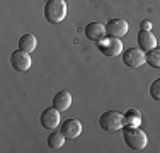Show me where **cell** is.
Wrapping results in <instances>:
<instances>
[{"mask_svg":"<svg viewBox=\"0 0 160 153\" xmlns=\"http://www.w3.org/2000/svg\"><path fill=\"white\" fill-rule=\"evenodd\" d=\"M123 138H124V143L131 150H145L148 145L147 133L142 131L138 126H126V128H123Z\"/></svg>","mask_w":160,"mask_h":153,"instance_id":"obj_1","label":"cell"},{"mask_svg":"<svg viewBox=\"0 0 160 153\" xmlns=\"http://www.w3.org/2000/svg\"><path fill=\"white\" fill-rule=\"evenodd\" d=\"M44 17L51 24H60L67 17V0H46Z\"/></svg>","mask_w":160,"mask_h":153,"instance_id":"obj_2","label":"cell"},{"mask_svg":"<svg viewBox=\"0 0 160 153\" xmlns=\"http://www.w3.org/2000/svg\"><path fill=\"white\" fill-rule=\"evenodd\" d=\"M99 126H101L104 131L108 133H114V131H119L123 129L124 126V114H121L119 111H106L104 114H101L99 117Z\"/></svg>","mask_w":160,"mask_h":153,"instance_id":"obj_3","label":"cell"},{"mask_svg":"<svg viewBox=\"0 0 160 153\" xmlns=\"http://www.w3.org/2000/svg\"><path fill=\"white\" fill-rule=\"evenodd\" d=\"M97 48L102 55L109 56V58L119 56L123 53V43L119 41V37H114V36H104L102 39H99Z\"/></svg>","mask_w":160,"mask_h":153,"instance_id":"obj_4","label":"cell"},{"mask_svg":"<svg viewBox=\"0 0 160 153\" xmlns=\"http://www.w3.org/2000/svg\"><path fill=\"white\" fill-rule=\"evenodd\" d=\"M123 63L129 68H140L147 63V53L142 48H128L123 53Z\"/></svg>","mask_w":160,"mask_h":153,"instance_id":"obj_5","label":"cell"},{"mask_svg":"<svg viewBox=\"0 0 160 153\" xmlns=\"http://www.w3.org/2000/svg\"><path fill=\"white\" fill-rule=\"evenodd\" d=\"M31 56L28 51L24 49H16V51L10 55V65H12L14 70L17 72H28L31 68Z\"/></svg>","mask_w":160,"mask_h":153,"instance_id":"obj_6","label":"cell"},{"mask_svg":"<svg viewBox=\"0 0 160 153\" xmlns=\"http://www.w3.org/2000/svg\"><path fill=\"white\" fill-rule=\"evenodd\" d=\"M41 126L46 129H55L56 126L60 124V111L56 107H48L41 112Z\"/></svg>","mask_w":160,"mask_h":153,"instance_id":"obj_7","label":"cell"},{"mask_svg":"<svg viewBox=\"0 0 160 153\" xmlns=\"http://www.w3.org/2000/svg\"><path fill=\"white\" fill-rule=\"evenodd\" d=\"M60 131L63 133V136L67 140H77L82 133V122L78 119H65L62 122V129Z\"/></svg>","mask_w":160,"mask_h":153,"instance_id":"obj_8","label":"cell"},{"mask_svg":"<svg viewBox=\"0 0 160 153\" xmlns=\"http://www.w3.org/2000/svg\"><path fill=\"white\" fill-rule=\"evenodd\" d=\"M128 32V22L124 19H111L106 24V34L114 37H123Z\"/></svg>","mask_w":160,"mask_h":153,"instance_id":"obj_9","label":"cell"},{"mask_svg":"<svg viewBox=\"0 0 160 153\" xmlns=\"http://www.w3.org/2000/svg\"><path fill=\"white\" fill-rule=\"evenodd\" d=\"M138 46L143 49L145 53H147V51H150V49L157 48V37L153 36V32H152V31L142 29L138 32Z\"/></svg>","mask_w":160,"mask_h":153,"instance_id":"obj_10","label":"cell"},{"mask_svg":"<svg viewBox=\"0 0 160 153\" xmlns=\"http://www.w3.org/2000/svg\"><path fill=\"white\" fill-rule=\"evenodd\" d=\"M106 36V26L101 24V22H90V24H87L85 27V37L90 41H97L102 39V37Z\"/></svg>","mask_w":160,"mask_h":153,"instance_id":"obj_11","label":"cell"},{"mask_svg":"<svg viewBox=\"0 0 160 153\" xmlns=\"http://www.w3.org/2000/svg\"><path fill=\"white\" fill-rule=\"evenodd\" d=\"M70 106H72V95H70V92H67V90H60L58 94H56L55 97H53V107H56V109H58L60 112L67 111Z\"/></svg>","mask_w":160,"mask_h":153,"instance_id":"obj_12","label":"cell"},{"mask_svg":"<svg viewBox=\"0 0 160 153\" xmlns=\"http://www.w3.org/2000/svg\"><path fill=\"white\" fill-rule=\"evenodd\" d=\"M36 46H38V39L32 34H24V36H21V39H19V49H24V51H28V53H32L34 49H36Z\"/></svg>","mask_w":160,"mask_h":153,"instance_id":"obj_13","label":"cell"},{"mask_svg":"<svg viewBox=\"0 0 160 153\" xmlns=\"http://www.w3.org/2000/svg\"><path fill=\"white\" fill-rule=\"evenodd\" d=\"M124 124L126 126H140L142 124V112L138 109H135V107L128 109L126 114H124Z\"/></svg>","mask_w":160,"mask_h":153,"instance_id":"obj_14","label":"cell"},{"mask_svg":"<svg viewBox=\"0 0 160 153\" xmlns=\"http://www.w3.org/2000/svg\"><path fill=\"white\" fill-rule=\"evenodd\" d=\"M65 140H67V138L63 136L62 131H53L51 135L48 136V146L51 148V150H60L65 145Z\"/></svg>","mask_w":160,"mask_h":153,"instance_id":"obj_15","label":"cell"},{"mask_svg":"<svg viewBox=\"0 0 160 153\" xmlns=\"http://www.w3.org/2000/svg\"><path fill=\"white\" fill-rule=\"evenodd\" d=\"M147 63L152 68H160V48H153L147 51Z\"/></svg>","mask_w":160,"mask_h":153,"instance_id":"obj_16","label":"cell"},{"mask_svg":"<svg viewBox=\"0 0 160 153\" xmlns=\"http://www.w3.org/2000/svg\"><path fill=\"white\" fill-rule=\"evenodd\" d=\"M150 95H152V99H155V101H160V78H157L155 82H152Z\"/></svg>","mask_w":160,"mask_h":153,"instance_id":"obj_17","label":"cell"},{"mask_svg":"<svg viewBox=\"0 0 160 153\" xmlns=\"http://www.w3.org/2000/svg\"><path fill=\"white\" fill-rule=\"evenodd\" d=\"M150 27H152V22H150V21H143V22H142V29L150 31Z\"/></svg>","mask_w":160,"mask_h":153,"instance_id":"obj_18","label":"cell"}]
</instances>
